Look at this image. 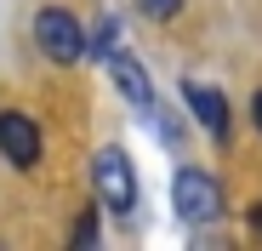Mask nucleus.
I'll return each instance as SVG.
<instances>
[{
	"label": "nucleus",
	"mask_w": 262,
	"mask_h": 251,
	"mask_svg": "<svg viewBox=\"0 0 262 251\" xmlns=\"http://www.w3.org/2000/svg\"><path fill=\"white\" fill-rule=\"evenodd\" d=\"M34 40H40V52H46L52 63H80L85 52H92V34H85V23L63 6H46V12H34Z\"/></svg>",
	"instance_id": "1"
},
{
	"label": "nucleus",
	"mask_w": 262,
	"mask_h": 251,
	"mask_svg": "<svg viewBox=\"0 0 262 251\" xmlns=\"http://www.w3.org/2000/svg\"><path fill=\"white\" fill-rule=\"evenodd\" d=\"M171 205H177L183 223H216L223 217V189H216L211 172H200V165H183L177 177H171Z\"/></svg>",
	"instance_id": "2"
},
{
	"label": "nucleus",
	"mask_w": 262,
	"mask_h": 251,
	"mask_svg": "<svg viewBox=\"0 0 262 251\" xmlns=\"http://www.w3.org/2000/svg\"><path fill=\"white\" fill-rule=\"evenodd\" d=\"M92 183H97V200L108 205V212H120V217L137 205V172H131V154H125L120 143L97 149V160H92Z\"/></svg>",
	"instance_id": "3"
},
{
	"label": "nucleus",
	"mask_w": 262,
	"mask_h": 251,
	"mask_svg": "<svg viewBox=\"0 0 262 251\" xmlns=\"http://www.w3.org/2000/svg\"><path fill=\"white\" fill-rule=\"evenodd\" d=\"M0 154L12 172H34L40 165V126L23 109H0Z\"/></svg>",
	"instance_id": "4"
},
{
	"label": "nucleus",
	"mask_w": 262,
	"mask_h": 251,
	"mask_svg": "<svg viewBox=\"0 0 262 251\" xmlns=\"http://www.w3.org/2000/svg\"><path fill=\"white\" fill-rule=\"evenodd\" d=\"M108 80H114V92H120V97H125L131 109H143V114L154 109V86H148V74H143V63L131 57V52H120V46L108 52Z\"/></svg>",
	"instance_id": "5"
},
{
	"label": "nucleus",
	"mask_w": 262,
	"mask_h": 251,
	"mask_svg": "<svg viewBox=\"0 0 262 251\" xmlns=\"http://www.w3.org/2000/svg\"><path fill=\"white\" fill-rule=\"evenodd\" d=\"M183 103H188V114L205 126L211 137H228V97H223V92H211V86H200V80H188V86H183Z\"/></svg>",
	"instance_id": "6"
},
{
	"label": "nucleus",
	"mask_w": 262,
	"mask_h": 251,
	"mask_svg": "<svg viewBox=\"0 0 262 251\" xmlns=\"http://www.w3.org/2000/svg\"><path fill=\"white\" fill-rule=\"evenodd\" d=\"M137 12H143V17H154V23H171V17L183 12V0H137Z\"/></svg>",
	"instance_id": "7"
},
{
	"label": "nucleus",
	"mask_w": 262,
	"mask_h": 251,
	"mask_svg": "<svg viewBox=\"0 0 262 251\" xmlns=\"http://www.w3.org/2000/svg\"><path fill=\"white\" fill-rule=\"evenodd\" d=\"M69 240H74V245H97V217H92V212H80V217H74V234H69Z\"/></svg>",
	"instance_id": "8"
},
{
	"label": "nucleus",
	"mask_w": 262,
	"mask_h": 251,
	"mask_svg": "<svg viewBox=\"0 0 262 251\" xmlns=\"http://www.w3.org/2000/svg\"><path fill=\"white\" fill-rule=\"evenodd\" d=\"M251 126H256V132H262V86L251 92Z\"/></svg>",
	"instance_id": "9"
},
{
	"label": "nucleus",
	"mask_w": 262,
	"mask_h": 251,
	"mask_svg": "<svg viewBox=\"0 0 262 251\" xmlns=\"http://www.w3.org/2000/svg\"><path fill=\"white\" fill-rule=\"evenodd\" d=\"M251 234H256V240H262V200H256V205H251Z\"/></svg>",
	"instance_id": "10"
}]
</instances>
